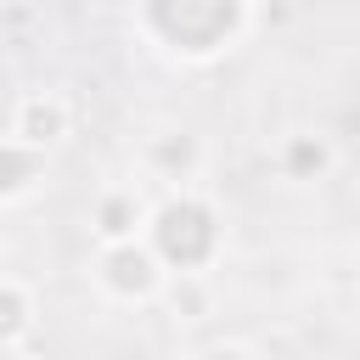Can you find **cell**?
<instances>
[{
	"label": "cell",
	"mask_w": 360,
	"mask_h": 360,
	"mask_svg": "<svg viewBox=\"0 0 360 360\" xmlns=\"http://www.w3.org/2000/svg\"><path fill=\"white\" fill-rule=\"evenodd\" d=\"M202 360H248L242 349H214V354H202Z\"/></svg>",
	"instance_id": "obj_5"
},
{
	"label": "cell",
	"mask_w": 360,
	"mask_h": 360,
	"mask_svg": "<svg viewBox=\"0 0 360 360\" xmlns=\"http://www.w3.org/2000/svg\"><path fill=\"white\" fill-rule=\"evenodd\" d=\"M22 326H28V304H22V292H17L11 281H0V349H6Z\"/></svg>",
	"instance_id": "obj_4"
},
{
	"label": "cell",
	"mask_w": 360,
	"mask_h": 360,
	"mask_svg": "<svg viewBox=\"0 0 360 360\" xmlns=\"http://www.w3.org/2000/svg\"><path fill=\"white\" fill-rule=\"evenodd\" d=\"M152 242H158V253H163L169 264L191 270V264H202V259L214 253V214H208L202 202L180 197V202H169V208L158 214Z\"/></svg>",
	"instance_id": "obj_1"
},
{
	"label": "cell",
	"mask_w": 360,
	"mask_h": 360,
	"mask_svg": "<svg viewBox=\"0 0 360 360\" xmlns=\"http://www.w3.org/2000/svg\"><path fill=\"white\" fill-rule=\"evenodd\" d=\"M96 219H101V236L129 242V231H135V219H141V202H135V197H107Z\"/></svg>",
	"instance_id": "obj_3"
},
{
	"label": "cell",
	"mask_w": 360,
	"mask_h": 360,
	"mask_svg": "<svg viewBox=\"0 0 360 360\" xmlns=\"http://www.w3.org/2000/svg\"><path fill=\"white\" fill-rule=\"evenodd\" d=\"M107 270V287H118V292H152L158 287V253H146V248H135V242H112L107 248V259H101Z\"/></svg>",
	"instance_id": "obj_2"
}]
</instances>
